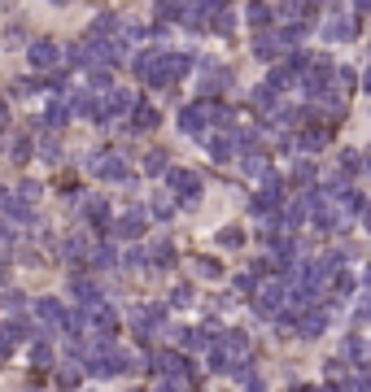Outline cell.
Masks as SVG:
<instances>
[{"label": "cell", "instance_id": "cell-1", "mask_svg": "<svg viewBox=\"0 0 371 392\" xmlns=\"http://www.w3.org/2000/svg\"><path fill=\"white\" fill-rule=\"evenodd\" d=\"M88 170H92L96 179H114V183H123V188L136 183V179L127 174V166H123L118 153H96V157H88Z\"/></svg>", "mask_w": 371, "mask_h": 392}, {"label": "cell", "instance_id": "cell-2", "mask_svg": "<svg viewBox=\"0 0 371 392\" xmlns=\"http://www.w3.org/2000/svg\"><path fill=\"white\" fill-rule=\"evenodd\" d=\"M166 192L180 196L184 205H197V196H201V174H197V170H166Z\"/></svg>", "mask_w": 371, "mask_h": 392}, {"label": "cell", "instance_id": "cell-3", "mask_svg": "<svg viewBox=\"0 0 371 392\" xmlns=\"http://www.w3.org/2000/svg\"><path fill=\"white\" fill-rule=\"evenodd\" d=\"M280 301H284V288H280V284H267V288H258L253 309H258L262 318H276V314H280Z\"/></svg>", "mask_w": 371, "mask_h": 392}, {"label": "cell", "instance_id": "cell-4", "mask_svg": "<svg viewBox=\"0 0 371 392\" xmlns=\"http://www.w3.org/2000/svg\"><path fill=\"white\" fill-rule=\"evenodd\" d=\"M253 53L262 57V61H276L280 53H284V57H293V48L284 44V35H280V31H271V35H258V48H253Z\"/></svg>", "mask_w": 371, "mask_h": 392}, {"label": "cell", "instance_id": "cell-5", "mask_svg": "<svg viewBox=\"0 0 371 392\" xmlns=\"http://www.w3.org/2000/svg\"><path fill=\"white\" fill-rule=\"evenodd\" d=\"M114 236H123V240H140V236H144V209H140V205H132V209L118 218Z\"/></svg>", "mask_w": 371, "mask_h": 392}, {"label": "cell", "instance_id": "cell-6", "mask_svg": "<svg viewBox=\"0 0 371 392\" xmlns=\"http://www.w3.org/2000/svg\"><path fill=\"white\" fill-rule=\"evenodd\" d=\"M157 322H162V305H140V309H132V327H136L140 336H153Z\"/></svg>", "mask_w": 371, "mask_h": 392}, {"label": "cell", "instance_id": "cell-7", "mask_svg": "<svg viewBox=\"0 0 371 392\" xmlns=\"http://www.w3.org/2000/svg\"><path fill=\"white\" fill-rule=\"evenodd\" d=\"M297 332H301L306 340H319V336L328 332V314H324V309H306V314L297 318Z\"/></svg>", "mask_w": 371, "mask_h": 392}, {"label": "cell", "instance_id": "cell-8", "mask_svg": "<svg viewBox=\"0 0 371 392\" xmlns=\"http://www.w3.org/2000/svg\"><path fill=\"white\" fill-rule=\"evenodd\" d=\"M205 122H210V109H205V101L188 105V109L180 113V126L188 131V136H201V131H205Z\"/></svg>", "mask_w": 371, "mask_h": 392}, {"label": "cell", "instance_id": "cell-9", "mask_svg": "<svg viewBox=\"0 0 371 392\" xmlns=\"http://www.w3.org/2000/svg\"><path fill=\"white\" fill-rule=\"evenodd\" d=\"M35 314H40V322H48V327H66V305H61L57 297H44L40 305H35Z\"/></svg>", "mask_w": 371, "mask_h": 392}, {"label": "cell", "instance_id": "cell-10", "mask_svg": "<svg viewBox=\"0 0 371 392\" xmlns=\"http://www.w3.org/2000/svg\"><path fill=\"white\" fill-rule=\"evenodd\" d=\"M31 65H35V70H53L57 65V44L53 40H35L31 44Z\"/></svg>", "mask_w": 371, "mask_h": 392}, {"label": "cell", "instance_id": "cell-11", "mask_svg": "<svg viewBox=\"0 0 371 392\" xmlns=\"http://www.w3.org/2000/svg\"><path fill=\"white\" fill-rule=\"evenodd\" d=\"M157 122H162V113H157L153 105H144V101H140V105L132 109V122H127V126H132V131H153Z\"/></svg>", "mask_w": 371, "mask_h": 392}, {"label": "cell", "instance_id": "cell-12", "mask_svg": "<svg viewBox=\"0 0 371 392\" xmlns=\"http://www.w3.org/2000/svg\"><path fill=\"white\" fill-rule=\"evenodd\" d=\"M328 140H332V131H328V126H315V131H306V136H297V149L315 153V149H324Z\"/></svg>", "mask_w": 371, "mask_h": 392}, {"label": "cell", "instance_id": "cell-13", "mask_svg": "<svg viewBox=\"0 0 371 392\" xmlns=\"http://www.w3.org/2000/svg\"><path fill=\"white\" fill-rule=\"evenodd\" d=\"M324 35H328V40H341V44H345V40H354V35H358V22H354V18H336L332 26H324Z\"/></svg>", "mask_w": 371, "mask_h": 392}, {"label": "cell", "instance_id": "cell-14", "mask_svg": "<svg viewBox=\"0 0 371 392\" xmlns=\"http://www.w3.org/2000/svg\"><path fill=\"white\" fill-rule=\"evenodd\" d=\"M84 218H88L92 227H109V205L101 201V196H92V201L84 205Z\"/></svg>", "mask_w": 371, "mask_h": 392}, {"label": "cell", "instance_id": "cell-15", "mask_svg": "<svg viewBox=\"0 0 371 392\" xmlns=\"http://www.w3.org/2000/svg\"><path fill=\"white\" fill-rule=\"evenodd\" d=\"M236 153V144H232V131H223V136H214V140H210V157H214V161H228Z\"/></svg>", "mask_w": 371, "mask_h": 392}, {"label": "cell", "instance_id": "cell-16", "mask_svg": "<svg viewBox=\"0 0 371 392\" xmlns=\"http://www.w3.org/2000/svg\"><path fill=\"white\" fill-rule=\"evenodd\" d=\"M66 118H70V105H61V101H53V105H48V118H44V122H48V126L57 131V126H66Z\"/></svg>", "mask_w": 371, "mask_h": 392}, {"label": "cell", "instance_id": "cell-17", "mask_svg": "<svg viewBox=\"0 0 371 392\" xmlns=\"http://www.w3.org/2000/svg\"><path fill=\"white\" fill-rule=\"evenodd\" d=\"M171 166H166V153L162 149H153L149 157H144V174H166Z\"/></svg>", "mask_w": 371, "mask_h": 392}, {"label": "cell", "instance_id": "cell-18", "mask_svg": "<svg viewBox=\"0 0 371 392\" xmlns=\"http://www.w3.org/2000/svg\"><path fill=\"white\" fill-rule=\"evenodd\" d=\"M192 266H197V275H201V279H219V275H223V266H219L214 257H197Z\"/></svg>", "mask_w": 371, "mask_h": 392}, {"label": "cell", "instance_id": "cell-19", "mask_svg": "<svg viewBox=\"0 0 371 392\" xmlns=\"http://www.w3.org/2000/svg\"><path fill=\"white\" fill-rule=\"evenodd\" d=\"M219 244H223V249H240V244H245V231H240V227H223Z\"/></svg>", "mask_w": 371, "mask_h": 392}, {"label": "cell", "instance_id": "cell-20", "mask_svg": "<svg viewBox=\"0 0 371 392\" xmlns=\"http://www.w3.org/2000/svg\"><path fill=\"white\" fill-rule=\"evenodd\" d=\"M166 196H171V192H166ZM166 196H162V192L153 196V205H149L153 218H171V214H175V201H166Z\"/></svg>", "mask_w": 371, "mask_h": 392}, {"label": "cell", "instance_id": "cell-21", "mask_svg": "<svg viewBox=\"0 0 371 392\" xmlns=\"http://www.w3.org/2000/svg\"><path fill=\"white\" fill-rule=\"evenodd\" d=\"M92 261H96V266L105 270V266H114V261H118V253L109 249V244H96V249H92Z\"/></svg>", "mask_w": 371, "mask_h": 392}, {"label": "cell", "instance_id": "cell-22", "mask_svg": "<svg viewBox=\"0 0 371 392\" xmlns=\"http://www.w3.org/2000/svg\"><path fill=\"white\" fill-rule=\"evenodd\" d=\"M245 13H249L258 26H271V18H276V9H271V5H249Z\"/></svg>", "mask_w": 371, "mask_h": 392}, {"label": "cell", "instance_id": "cell-23", "mask_svg": "<svg viewBox=\"0 0 371 392\" xmlns=\"http://www.w3.org/2000/svg\"><path fill=\"white\" fill-rule=\"evenodd\" d=\"M40 157L48 161V166H57V161H61V149H57V140H53V136H48V140L40 144Z\"/></svg>", "mask_w": 371, "mask_h": 392}, {"label": "cell", "instance_id": "cell-24", "mask_svg": "<svg viewBox=\"0 0 371 392\" xmlns=\"http://www.w3.org/2000/svg\"><path fill=\"white\" fill-rule=\"evenodd\" d=\"M153 261H157V266H162V270H166L171 261H175V249H171L166 240H162V244H153Z\"/></svg>", "mask_w": 371, "mask_h": 392}, {"label": "cell", "instance_id": "cell-25", "mask_svg": "<svg viewBox=\"0 0 371 392\" xmlns=\"http://www.w3.org/2000/svg\"><path fill=\"white\" fill-rule=\"evenodd\" d=\"M171 305H175V309H188V305H192V288H188V284H180V288L171 292Z\"/></svg>", "mask_w": 371, "mask_h": 392}, {"label": "cell", "instance_id": "cell-26", "mask_svg": "<svg viewBox=\"0 0 371 392\" xmlns=\"http://www.w3.org/2000/svg\"><path fill=\"white\" fill-rule=\"evenodd\" d=\"M22 309H26L22 292H5V314H22Z\"/></svg>", "mask_w": 371, "mask_h": 392}, {"label": "cell", "instance_id": "cell-27", "mask_svg": "<svg viewBox=\"0 0 371 392\" xmlns=\"http://www.w3.org/2000/svg\"><path fill=\"white\" fill-rule=\"evenodd\" d=\"M57 388H79V366H61V375H57Z\"/></svg>", "mask_w": 371, "mask_h": 392}, {"label": "cell", "instance_id": "cell-28", "mask_svg": "<svg viewBox=\"0 0 371 392\" xmlns=\"http://www.w3.org/2000/svg\"><path fill=\"white\" fill-rule=\"evenodd\" d=\"M253 101L258 105H276V88H271V83H258L253 88Z\"/></svg>", "mask_w": 371, "mask_h": 392}, {"label": "cell", "instance_id": "cell-29", "mask_svg": "<svg viewBox=\"0 0 371 392\" xmlns=\"http://www.w3.org/2000/svg\"><path fill=\"white\" fill-rule=\"evenodd\" d=\"M293 179H297V183H315V161H297Z\"/></svg>", "mask_w": 371, "mask_h": 392}, {"label": "cell", "instance_id": "cell-30", "mask_svg": "<svg viewBox=\"0 0 371 392\" xmlns=\"http://www.w3.org/2000/svg\"><path fill=\"white\" fill-rule=\"evenodd\" d=\"M84 249H88V244H84V236H70L66 244H61V257H79Z\"/></svg>", "mask_w": 371, "mask_h": 392}, {"label": "cell", "instance_id": "cell-31", "mask_svg": "<svg viewBox=\"0 0 371 392\" xmlns=\"http://www.w3.org/2000/svg\"><path fill=\"white\" fill-rule=\"evenodd\" d=\"M18 201H26V205H31V201H40V183H35V179H26V183L18 188Z\"/></svg>", "mask_w": 371, "mask_h": 392}, {"label": "cell", "instance_id": "cell-32", "mask_svg": "<svg viewBox=\"0 0 371 392\" xmlns=\"http://www.w3.org/2000/svg\"><path fill=\"white\" fill-rule=\"evenodd\" d=\"M31 362H35V366H48V362H53V349H48L44 340H40V345L31 349Z\"/></svg>", "mask_w": 371, "mask_h": 392}, {"label": "cell", "instance_id": "cell-33", "mask_svg": "<svg viewBox=\"0 0 371 392\" xmlns=\"http://www.w3.org/2000/svg\"><path fill=\"white\" fill-rule=\"evenodd\" d=\"M232 22H236L232 13H228V9H219V22H214V31H219V35H232Z\"/></svg>", "mask_w": 371, "mask_h": 392}, {"label": "cell", "instance_id": "cell-34", "mask_svg": "<svg viewBox=\"0 0 371 392\" xmlns=\"http://www.w3.org/2000/svg\"><path fill=\"white\" fill-rule=\"evenodd\" d=\"M31 157V140H18L13 144V161H26Z\"/></svg>", "mask_w": 371, "mask_h": 392}, {"label": "cell", "instance_id": "cell-35", "mask_svg": "<svg viewBox=\"0 0 371 392\" xmlns=\"http://www.w3.org/2000/svg\"><path fill=\"white\" fill-rule=\"evenodd\" d=\"M232 288H236V292H253V275H236Z\"/></svg>", "mask_w": 371, "mask_h": 392}, {"label": "cell", "instance_id": "cell-36", "mask_svg": "<svg viewBox=\"0 0 371 392\" xmlns=\"http://www.w3.org/2000/svg\"><path fill=\"white\" fill-rule=\"evenodd\" d=\"M336 83H341V88H354V70H336Z\"/></svg>", "mask_w": 371, "mask_h": 392}, {"label": "cell", "instance_id": "cell-37", "mask_svg": "<svg viewBox=\"0 0 371 392\" xmlns=\"http://www.w3.org/2000/svg\"><path fill=\"white\" fill-rule=\"evenodd\" d=\"M9 240H13V227H9L5 218H0V244H9Z\"/></svg>", "mask_w": 371, "mask_h": 392}, {"label": "cell", "instance_id": "cell-38", "mask_svg": "<svg viewBox=\"0 0 371 392\" xmlns=\"http://www.w3.org/2000/svg\"><path fill=\"white\" fill-rule=\"evenodd\" d=\"M5 126H9V109H5V105H0V131H5Z\"/></svg>", "mask_w": 371, "mask_h": 392}, {"label": "cell", "instance_id": "cell-39", "mask_svg": "<svg viewBox=\"0 0 371 392\" xmlns=\"http://www.w3.org/2000/svg\"><path fill=\"white\" fill-rule=\"evenodd\" d=\"M249 392H267V384H262V379H253V384H249Z\"/></svg>", "mask_w": 371, "mask_h": 392}, {"label": "cell", "instance_id": "cell-40", "mask_svg": "<svg viewBox=\"0 0 371 392\" xmlns=\"http://www.w3.org/2000/svg\"><path fill=\"white\" fill-rule=\"evenodd\" d=\"M363 222H367V231H371V205H367V209H363Z\"/></svg>", "mask_w": 371, "mask_h": 392}, {"label": "cell", "instance_id": "cell-41", "mask_svg": "<svg viewBox=\"0 0 371 392\" xmlns=\"http://www.w3.org/2000/svg\"><path fill=\"white\" fill-rule=\"evenodd\" d=\"M157 392H180V388H175V384H171V379H166V384H162V388H157Z\"/></svg>", "mask_w": 371, "mask_h": 392}, {"label": "cell", "instance_id": "cell-42", "mask_svg": "<svg viewBox=\"0 0 371 392\" xmlns=\"http://www.w3.org/2000/svg\"><path fill=\"white\" fill-rule=\"evenodd\" d=\"M363 83H367V92H371V70H367V74H363Z\"/></svg>", "mask_w": 371, "mask_h": 392}, {"label": "cell", "instance_id": "cell-43", "mask_svg": "<svg viewBox=\"0 0 371 392\" xmlns=\"http://www.w3.org/2000/svg\"><path fill=\"white\" fill-rule=\"evenodd\" d=\"M363 170H367V174H371V157H367V161H363Z\"/></svg>", "mask_w": 371, "mask_h": 392}, {"label": "cell", "instance_id": "cell-44", "mask_svg": "<svg viewBox=\"0 0 371 392\" xmlns=\"http://www.w3.org/2000/svg\"><path fill=\"white\" fill-rule=\"evenodd\" d=\"M363 279H367V288H371V266H367V275H363Z\"/></svg>", "mask_w": 371, "mask_h": 392}]
</instances>
